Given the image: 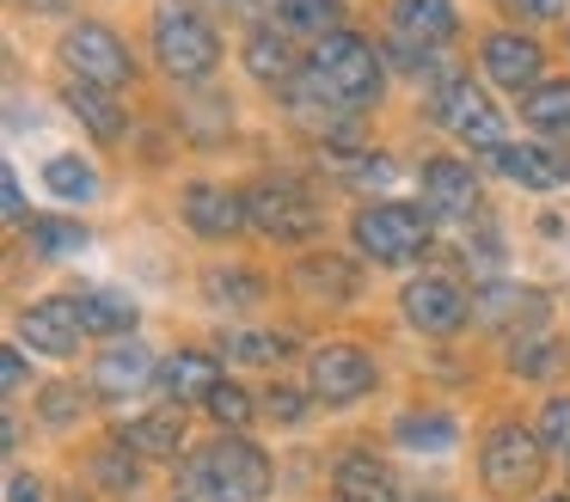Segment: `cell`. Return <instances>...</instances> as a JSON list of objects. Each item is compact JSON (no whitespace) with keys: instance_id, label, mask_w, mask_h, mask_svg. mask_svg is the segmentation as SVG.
Listing matches in <instances>:
<instances>
[{"instance_id":"obj_1","label":"cell","mask_w":570,"mask_h":502,"mask_svg":"<svg viewBox=\"0 0 570 502\" xmlns=\"http://www.w3.org/2000/svg\"><path fill=\"white\" fill-rule=\"evenodd\" d=\"M301 86H307L313 98H325V105H337V110H362V105L381 98L386 68H381V56H374V43H362L356 31H337V37H325V43L307 49Z\"/></svg>"},{"instance_id":"obj_2","label":"cell","mask_w":570,"mask_h":502,"mask_svg":"<svg viewBox=\"0 0 570 502\" xmlns=\"http://www.w3.org/2000/svg\"><path fill=\"white\" fill-rule=\"evenodd\" d=\"M190 490L203 502H258L271 490V460L246 435H215L190 453Z\"/></svg>"},{"instance_id":"obj_3","label":"cell","mask_w":570,"mask_h":502,"mask_svg":"<svg viewBox=\"0 0 570 502\" xmlns=\"http://www.w3.org/2000/svg\"><path fill=\"white\" fill-rule=\"evenodd\" d=\"M154 56L173 80H209L222 61V37L190 0H160L154 7Z\"/></svg>"},{"instance_id":"obj_4","label":"cell","mask_w":570,"mask_h":502,"mask_svg":"<svg viewBox=\"0 0 570 502\" xmlns=\"http://www.w3.org/2000/svg\"><path fill=\"white\" fill-rule=\"evenodd\" d=\"M56 56H62V68L75 73L80 86H99V92H124V86L136 80V61H129L124 37H117L111 24H99V19L68 24L62 43H56Z\"/></svg>"},{"instance_id":"obj_5","label":"cell","mask_w":570,"mask_h":502,"mask_svg":"<svg viewBox=\"0 0 570 502\" xmlns=\"http://www.w3.org/2000/svg\"><path fill=\"white\" fill-rule=\"evenodd\" d=\"M246 220H252V233H264L276 245H301L320 233V203L295 178H258L246 190Z\"/></svg>"},{"instance_id":"obj_6","label":"cell","mask_w":570,"mask_h":502,"mask_svg":"<svg viewBox=\"0 0 570 502\" xmlns=\"http://www.w3.org/2000/svg\"><path fill=\"white\" fill-rule=\"evenodd\" d=\"M350 233H356L362 257H374V264H411L430 245V215L411 203H368Z\"/></svg>"},{"instance_id":"obj_7","label":"cell","mask_w":570,"mask_h":502,"mask_svg":"<svg viewBox=\"0 0 570 502\" xmlns=\"http://www.w3.org/2000/svg\"><path fill=\"white\" fill-rule=\"evenodd\" d=\"M546 478V441L521 423H497L484 435V484L497 496H528L533 484Z\"/></svg>"},{"instance_id":"obj_8","label":"cell","mask_w":570,"mask_h":502,"mask_svg":"<svg viewBox=\"0 0 570 502\" xmlns=\"http://www.w3.org/2000/svg\"><path fill=\"white\" fill-rule=\"evenodd\" d=\"M435 117H442V129L454 135V141H466L472 154H503V110L491 105V92L472 80H454L442 98H435Z\"/></svg>"},{"instance_id":"obj_9","label":"cell","mask_w":570,"mask_h":502,"mask_svg":"<svg viewBox=\"0 0 570 502\" xmlns=\"http://www.w3.org/2000/svg\"><path fill=\"white\" fill-rule=\"evenodd\" d=\"M307 392L320 404H356L362 392H374V355L356 343H325L307 362Z\"/></svg>"},{"instance_id":"obj_10","label":"cell","mask_w":570,"mask_h":502,"mask_svg":"<svg viewBox=\"0 0 570 502\" xmlns=\"http://www.w3.org/2000/svg\"><path fill=\"white\" fill-rule=\"evenodd\" d=\"M19 337L31 343L38 355H75L80 337H87V318H80V294H50V301L26 306L19 313Z\"/></svg>"},{"instance_id":"obj_11","label":"cell","mask_w":570,"mask_h":502,"mask_svg":"<svg viewBox=\"0 0 570 502\" xmlns=\"http://www.w3.org/2000/svg\"><path fill=\"white\" fill-rule=\"evenodd\" d=\"M399 306H405V318L417 331H430V337L460 331V325H466V313H472L466 288H460V282H448V276H411L405 294H399Z\"/></svg>"},{"instance_id":"obj_12","label":"cell","mask_w":570,"mask_h":502,"mask_svg":"<svg viewBox=\"0 0 570 502\" xmlns=\"http://www.w3.org/2000/svg\"><path fill=\"white\" fill-rule=\"evenodd\" d=\"M472 325H484V331H540L546 325V294L491 276L479 294H472Z\"/></svg>"},{"instance_id":"obj_13","label":"cell","mask_w":570,"mask_h":502,"mask_svg":"<svg viewBox=\"0 0 570 502\" xmlns=\"http://www.w3.org/2000/svg\"><path fill=\"white\" fill-rule=\"evenodd\" d=\"M540 68H546V56H540V43H533L528 31H491L484 37V80L491 86L528 98L533 86H540Z\"/></svg>"},{"instance_id":"obj_14","label":"cell","mask_w":570,"mask_h":502,"mask_svg":"<svg viewBox=\"0 0 570 502\" xmlns=\"http://www.w3.org/2000/svg\"><path fill=\"white\" fill-rule=\"evenodd\" d=\"M185 227L197 233V239H234V233H246V196L227 190V184H185Z\"/></svg>"},{"instance_id":"obj_15","label":"cell","mask_w":570,"mask_h":502,"mask_svg":"<svg viewBox=\"0 0 570 502\" xmlns=\"http://www.w3.org/2000/svg\"><path fill=\"white\" fill-rule=\"evenodd\" d=\"M454 31H460L454 0H393V37H399V49H411V56L442 49Z\"/></svg>"},{"instance_id":"obj_16","label":"cell","mask_w":570,"mask_h":502,"mask_svg":"<svg viewBox=\"0 0 570 502\" xmlns=\"http://www.w3.org/2000/svg\"><path fill=\"white\" fill-rule=\"evenodd\" d=\"M148 386H160V367H154V355L141 350L136 337L111 343V350L99 355V367H92V392L111 398V404H124L129 392H148Z\"/></svg>"},{"instance_id":"obj_17","label":"cell","mask_w":570,"mask_h":502,"mask_svg":"<svg viewBox=\"0 0 570 502\" xmlns=\"http://www.w3.org/2000/svg\"><path fill=\"white\" fill-rule=\"evenodd\" d=\"M246 73H252V80H264V86H288V92H295L301 73H307V56L295 49V37H288V31H276V24H252Z\"/></svg>"},{"instance_id":"obj_18","label":"cell","mask_w":570,"mask_h":502,"mask_svg":"<svg viewBox=\"0 0 570 502\" xmlns=\"http://www.w3.org/2000/svg\"><path fill=\"white\" fill-rule=\"evenodd\" d=\"M497 171H503L509 184H521V190H558V184H570V159L558 154V147H540V141H509L503 154H491Z\"/></svg>"},{"instance_id":"obj_19","label":"cell","mask_w":570,"mask_h":502,"mask_svg":"<svg viewBox=\"0 0 570 502\" xmlns=\"http://www.w3.org/2000/svg\"><path fill=\"white\" fill-rule=\"evenodd\" d=\"M417 184H423V208L430 215H466V208H479V178L460 159H423Z\"/></svg>"},{"instance_id":"obj_20","label":"cell","mask_w":570,"mask_h":502,"mask_svg":"<svg viewBox=\"0 0 570 502\" xmlns=\"http://www.w3.org/2000/svg\"><path fill=\"white\" fill-rule=\"evenodd\" d=\"M215 386H222V367H215V355H203V350H173L160 362V392L173 398V411H185L190 398L209 404Z\"/></svg>"},{"instance_id":"obj_21","label":"cell","mask_w":570,"mask_h":502,"mask_svg":"<svg viewBox=\"0 0 570 502\" xmlns=\"http://www.w3.org/2000/svg\"><path fill=\"white\" fill-rule=\"evenodd\" d=\"M332 490L337 502H399V478L374 453H344L332 472Z\"/></svg>"},{"instance_id":"obj_22","label":"cell","mask_w":570,"mask_h":502,"mask_svg":"<svg viewBox=\"0 0 570 502\" xmlns=\"http://www.w3.org/2000/svg\"><path fill=\"white\" fill-rule=\"evenodd\" d=\"M117 441H124L136 460H173V453L185 447V416L178 411H141L117 429Z\"/></svg>"},{"instance_id":"obj_23","label":"cell","mask_w":570,"mask_h":502,"mask_svg":"<svg viewBox=\"0 0 570 502\" xmlns=\"http://www.w3.org/2000/svg\"><path fill=\"white\" fill-rule=\"evenodd\" d=\"M276 31H288L295 43H325L344 31V0H283Z\"/></svg>"},{"instance_id":"obj_24","label":"cell","mask_w":570,"mask_h":502,"mask_svg":"<svg viewBox=\"0 0 570 502\" xmlns=\"http://www.w3.org/2000/svg\"><path fill=\"white\" fill-rule=\"evenodd\" d=\"M222 355L246 367H276L283 355H295L288 331H246V325H222Z\"/></svg>"},{"instance_id":"obj_25","label":"cell","mask_w":570,"mask_h":502,"mask_svg":"<svg viewBox=\"0 0 570 502\" xmlns=\"http://www.w3.org/2000/svg\"><path fill=\"white\" fill-rule=\"evenodd\" d=\"M62 98H68V110H75V117L92 129V141H117V135H124V110H117V92H99V86L68 80Z\"/></svg>"},{"instance_id":"obj_26","label":"cell","mask_w":570,"mask_h":502,"mask_svg":"<svg viewBox=\"0 0 570 502\" xmlns=\"http://www.w3.org/2000/svg\"><path fill=\"white\" fill-rule=\"evenodd\" d=\"M80 318H87L92 337H129V325H136V301L117 288H87L80 294Z\"/></svg>"},{"instance_id":"obj_27","label":"cell","mask_w":570,"mask_h":502,"mask_svg":"<svg viewBox=\"0 0 570 502\" xmlns=\"http://www.w3.org/2000/svg\"><path fill=\"white\" fill-rule=\"evenodd\" d=\"M521 117L546 135H570V80H540L521 98Z\"/></svg>"},{"instance_id":"obj_28","label":"cell","mask_w":570,"mask_h":502,"mask_svg":"<svg viewBox=\"0 0 570 502\" xmlns=\"http://www.w3.org/2000/svg\"><path fill=\"white\" fill-rule=\"evenodd\" d=\"M43 184H50L62 203H92V196H99V171L80 154H56L50 166H43Z\"/></svg>"},{"instance_id":"obj_29","label":"cell","mask_w":570,"mask_h":502,"mask_svg":"<svg viewBox=\"0 0 570 502\" xmlns=\"http://www.w3.org/2000/svg\"><path fill=\"white\" fill-rule=\"evenodd\" d=\"M295 276L307 294H325V301H350V294H356V269H350L344 257H307Z\"/></svg>"},{"instance_id":"obj_30","label":"cell","mask_w":570,"mask_h":502,"mask_svg":"<svg viewBox=\"0 0 570 502\" xmlns=\"http://www.w3.org/2000/svg\"><path fill=\"white\" fill-rule=\"evenodd\" d=\"M405 447H417V453H442V447H454V435L460 429L448 423L442 411H411V416H399V429H393Z\"/></svg>"},{"instance_id":"obj_31","label":"cell","mask_w":570,"mask_h":502,"mask_svg":"<svg viewBox=\"0 0 570 502\" xmlns=\"http://www.w3.org/2000/svg\"><path fill=\"white\" fill-rule=\"evenodd\" d=\"M203 294H209L215 306H258V294H264V282H258V269H209V282H203Z\"/></svg>"},{"instance_id":"obj_32","label":"cell","mask_w":570,"mask_h":502,"mask_svg":"<svg viewBox=\"0 0 570 502\" xmlns=\"http://www.w3.org/2000/svg\"><path fill=\"white\" fill-rule=\"evenodd\" d=\"M31 245H38L43 257H68V252H80L87 245V227H75V220H62V215H43V220H31Z\"/></svg>"},{"instance_id":"obj_33","label":"cell","mask_w":570,"mask_h":502,"mask_svg":"<svg viewBox=\"0 0 570 502\" xmlns=\"http://www.w3.org/2000/svg\"><path fill=\"white\" fill-rule=\"evenodd\" d=\"M209 416L222 423V435H239V429L252 423V392L234 386V380H222V386L209 392Z\"/></svg>"},{"instance_id":"obj_34","label":"cell","mask_w":570,"mask_h":502,"mask_svg":"<svg viewBox=\"0 0 570 502\" xmlns=\"http://www.w3.org/2000/svg\"><path fill=\"white\" fill-rule=\"evenodd\" d=\"M509 362H515L521 380H546L558 367V343L552 337H528V343H515V355H509Z\"/></svg>"},{"instance_id":"obj_35","label":"cell","mask_w":570,"mask_h":502,"mask_svg":"<svg viewBox=\"0 0 570 502\" xmlns=\"http://www.w3.org/2000/svg\"><path fill=\"white\" fill-rule=\"evenodd\" d=\"M38 411H43V423L68 429V423H80V411H87V398H80V386H43Z\"/></svg>"},{"instance_id":"obj_36","label":"cell","mask_w":570,"mask_h":502,"mask_svg":"<svg viewBox=\"0 0 570 502\" xmlns=\"http://www.w3.org/2000/svg\"><path fill=\"white\" fill-rule=\"evenodd\" d=\"M533 435H540L552 453H564V460H570V398H546L540 429H533Z\"/></svg>"},{"instance_id":"obj_37","label":"cell","mask_w":570,"mask_h":502,"mask_svg":"<svg viewBox=\"0 0 570 502\" xmlns=\"http://www.w3.org/2000/svg\"><path fill=\"white\" fill-rule=\"evenodd\" d=\"M99 478H105V484H111V490H124V484H136V453H129L124 447V441H117V447H105L99 453Z\"/></svg>"},{"instance_id":"obj_38","label":"cell","mask_w":570,"mask_h":502,"mask_svg":"<svg viewBox=\"0 0 570 502\" xmlns=\"http://www.w3.org/2000/svg\"><path fill=\"white\" fill-rule=\"evenodd\" d=\"M313 392H295V386H271L264 392V411L276 416V423H301V411H307Z\"/></svg>"},{"instance_id":"obj_39","label":"cell","mask_w":570,"mask_h":502,"mask_svg":"<svg viewBox=\"0 0 570 502\" xmlns=\"http://www.w3.org/2000/svg\"><path fill=\"white\" fill-rule=\"evenodd\" d=\"M0 203H7V227H31L26 220V190H19V171H0Z\"/></svg>"},{"instance_id":"obj_40","label":"cell","mask_w":570,"mask_h":502,"mask_svg":"<svg viewBox=\"0 0 570 502\" xmlns=\"http://www.w3.org/2000/svg\"><path fill=\"white\" fill-rule=\"evenodd\" d=\"M0 386H7V392H19V386H26V355H19V350H7V355H0Z\"/></svg>"},{"instance_id":"obj_41","label":"cell","mask_w":570,"mask_h":502,"mask_svg":"<svg viewBox=\"0 0 570 502\" xmlns=\"http://www.w3.org/2000/svg\"><path fill=\"white\" fill-rule=\"evenodd\" d=\"M7 502H43L38 478H31V472H13V478H7Z\"/></svg>"},{"instance_id":"obj_42","label":"cell","mask_w":570,"mask_h":502,"mask_svg":"<svg viewBox=\"0 0 570 502\" xmlns=\"http://www.w3.org/2000/svg\"><path fill=\"white\" fill-rule=\"evenodd\" d=\"M509 7H515L521 19H558V12H564V0H509Z\"/></svg>"},{"instance_id":"obj_43","label":"cell","mask_w":570,"mask_h":502,"mask_svg":"<svg viewBox=\"0 0 570 502\" xmlns=\"http://www.w3.org/2000/svg\"><path fill=\"white\" fill-rule=\"evenodd\" d=\"M26 7H38V12H62L68 0H26Z\"/></svg>"},{"instance_id":"obj_44","label":"cell","mask_w":570,"mask_h":502,"mask_svg":"<svg viewBox=\"0 0 570 502\" xmlns=\"http://www.w3.org/2000/svg\"><path fill=\"white\" fill-rule=\"evenodd\" d=\"M546 502H570V496H546Z\"/></svg>"}]
</instances>
